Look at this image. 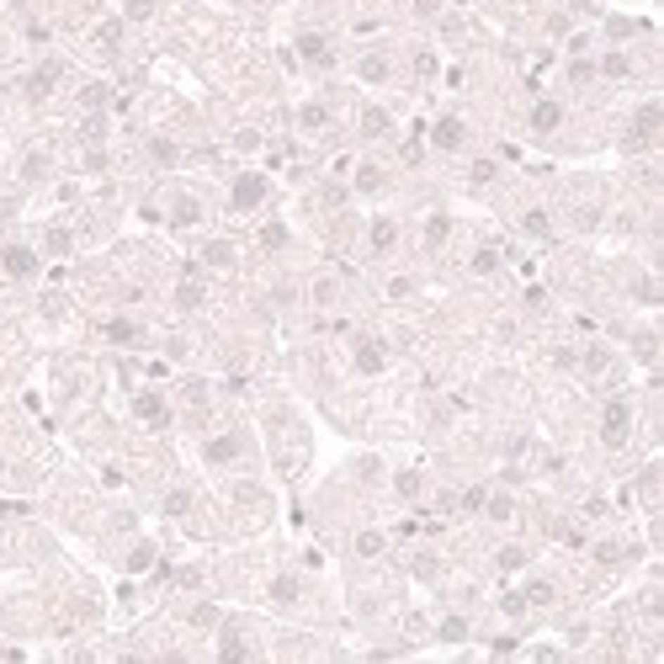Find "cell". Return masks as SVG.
Returning <instances> with one entry per match:
<instances>
[{
	"instance_id": "1",
	"label": "cell",
	"mask_w": 664,
	"mask_h": 664,
	"mask_svg": "<svg viewBox=\"0 0 664 664\" xmlns=\"http://www.w3.org/2000/svg\"><path fill=\"white\" fill-rule=\"evenodd\" d=\"M627 431H632V410L622 404V398H611V404H606V420H601L606 447H622V441H627Z\"/></svg>"
},
{
	"instance_id": "9",
	"label": "cell",
	"mask_w": 664,
	"mask_h": 664,
	"mask_svg": "<svg viewBox=\"0 0 664 664\" xmlns=\"http://www.w3.org/2000/svg\"><path fill=\"white\" fill-rule=\"evenodd\" d=\"M138 420H149V425H165L170 415H165V404H160L155 393H144V398H138Z\"/></svg>"
},
{
	"instance_id": "15",
	"label": "cell",
	"mask_w": 664,
	"mask_h": 664,
	"mask_svg": "<svg viewBox=\"0 0 664 664\" xmlns=\"http://www.w3.org/2000/svg\"><path fill=\"white\" fill-rule=\"evenodd\" d=\"M271 595H277V601H298V585H292V580H277V585H271Z\"/></svg>"
},
{
	"instance_id": "16",
	"label": "cell",
	"mask_w": 664,
	"mask_h": 664,
	"mask_svg": "<svg viewBox=\"0 0 664 664\" xmlns=\"http://www.w3.org/2000/svg\"><path fill=\"white\" fill-rule=\"evenodd\" d=\"M383 74H388L383 59H367V64H362V80H383Z\"/></svg>"
},
{
	"instance_id": "18",
	"label": "cell",
	"mask_w": 664,
	"mask_h": 664,
	"mask_svg": "<svg viewBox=\"0 0 664 664\" xmlns=\"http://www.w3.org/2000/svg\"><path fill=\"white\" fill-rule=\"evenodd\" d=\"M362 128H367V133H383V128H388V117H383V112H367Z\"/></svg>"
},
{
	"instance_id": "3",
	"label": "cell",
	"mask_w": 664,
	"mask_h": 664,
	"mask_svg": "<svg viewBox=\"0 0 664 664\" xmlns=\"http://www.w3.org/2000/svg\"><path fill=\"white\" fill-rule=\"evenodd\" d=\"M261 197H266V176H240L234 192H229V202L240 207V213H250V207H261Z\"/></svg>"
},
{
	"instance_id": "20",
	"label": "cell",
	"mask_w": 664,
	"mask_h": 664,
	"mask_svg": "<svg viewBox=\"0 0 664 664\" xmlns=\"http://www.w3.org/2000/svg\"><path fill=\"white\" fill-rule=\"evenodd\" d=\"M107 335L112 340H133V325H128V319H117V325H107Z\"/></svg>"
},
{
	"instance_id": "21",
	"label": "cell",
	"mask_w": 664,
	"mask_h": 664,
	"mask_svg": "<svg viewBox=\"0 0 664 664\" xmlns=\"http://www.w3.org/2000/svg\"><path fill=\"white\" fill-rule=\"evenodd\" d=\"M398 489H404V495L415 500V495H420V473H404V479H398Z\"/></svg>"
},
{
	"instance_id": "4",
	"label": "cell",
	"mask_w": 664,
	"mask_h": 664,
	"mask_svg": "<svg viewBox=\"0 0 664 664\" xmlns=\"http://www.w3.org/2000/svg\"><path fill=\"white\" fill-rule=\"evenodd\" d=\"M0 266H6V277H32L37 255L27 250V245H6V250H0Z\"/></svg>"
},
{
	"instance_id": "5",
	"label": "cell",
	"mask_w": 664,
	"mask_h": 664,
	"mask_svg": "<svg viewBox=\"0 0 664 664\" xmlns=\"http://www.w3.org/2000/svg\"><path fill=\"white\" fill-rule=\"evenodd\" d=\"M462 138H468V133H462L457 117H441V122H436V144H441V149H462Z\"/></svg>"
},
{
	"instance_id": "10",
	"label": "cell",
	"mask_w": 664,
	"mask_h": 664,
	"mask_svg": "<svg viewBox=\"0 0 664 664\" xmlns=\"http://www.w3.org/2000/svg\"><path fill=\"white\" fill-rule=\"evenodd\" d=\"M298 48H303V53H308V59H319V64H330V48H325V37H303Z\"/></svg>"
},
{
	"instance_id": "17",
	"label": "cell",
	"mask_w": 664,
	"mask_h": 664,
	"mask_svg": "<svg viewBox=\"0 0 664 664\" xmlns=\"http://www.w3.org/2000/svg\"><path fill=\"white\" fill-rule=\"evenodd\" d=\"M356 547H362V553H377V547H383V537H377V531H362V537H356Z\"/></svg>"
},
{
	"instance_id": "22",
	"label": "cell",
	"mask_w": 664,
	"mask_h": 664,
	"mask_svg": "<svg viewBox=\"0 0 664 664\" xmlns=\"http://www.w3.org/2000/svg\"><path fill=\"white\" fill-rule=\"evenodd\" d=\"M473 271H495V250H479V255H473Z\"/></svg>"
},
{
	"instance_id": "11",
	"label": "cell",
	"mask_w": 664,
	"mask_h": 664,
	"mask_svg": "<svg viewBox=\"0 0 664 664\" xmlns=\"http://www.w3.org/2000/svg\"><path fill=\"white\" fill-rule=\"evenodd\" d=\"M372 245H377V250L393 245V223H388V218H383V223H372Z\"/></svg>"
},
{
	"instance_id": "19",
	"label": "cell",
	"mask_w": 664,
	"mask_h": 664,
	"mask_svg": "<svg viewBox=\"0 0 664 664\" xmlns=\"http://www.w3.org/2000/svg\"><path fill=\"white\" fill-rule=\"evenodd\" d=\"M149 11H155V0H133V6H128V16H133V22H144Z\"/></svg>"
},
{
	"instance_id": "12",
	"label": "cell",
	"mask_w": 664,
	"mask_h": 664,
	"mask_svg": "<svg viewBox=\"0 0 664 664\" xmlns=\"http://www.w3.org/2000/svg\"><path fill=\"white\" fill-rule=\"evenodd\" d=\"M207 261H213V266H229L234 250H229V245H207Z\"/></svg>"
},
{
	"instance_id": "7",
	"label": "cell",
	"mask_w": 664,
	"mask_h": 664,
	"mask_svg": "<svg viewBox=\"0 0 664 664\" xmlns=\"http://www.w3.org/2000/svg\"><path fill=\"white\" fill-rule=\"evenodd\" d=\"M356 367H362V372H383V346H377V340H362V346H356Z\"/></svg>"
},
{
	"instance_id": "13",
	"label": "cell",
	"mask_w": 664,
	"mask_h": 664,
	"mask_svg": "<svg viewBox=\"0 0 664 664\" xmlns=\"http://www.w3.org/2000/svg\"><path fill=\"white\" fill-rule=\"evenodd\" d=\"M356 181H362V192H377V186H383V176H377L372 165H362V176H356Z\"/></svg>"
},
{
	"instance_id": "23",
	"label": "cell",
	"mask_w": 664,
	"mask_h": 664,
	"mask_svg": "<svg viewBox=\"0 0 664 664\" xmlns=\"http://www.w3.org/2000/svg\"><path fill=\"white\" fill-rule=\"evenodd\" d=\"M601 70H606V74H627V59H622V53H611V59H606Z\"/></svg>"
},
{
	"instance_id": "2",
	"label": "cell",
	"mask_w": 664,
	"mask_h": 664,
	"mask_svg": "<svg viewBox=\"0 0 664 664\" xmlns=\"http://www.w3.org/2000/svg\"><path fill=\"white\" fill-rule=\"evenodd\" d=\"M653 133H659V101L638 107V117H632V128H627V149H649Z\"/></svg>"
},
{
	"instance_id": "8",
	"label": "cell",
	"mask_w": 664,
	"mask_h": 664,
	"mask_svg": "<svg viewBox=\"0 0 664 664\" xmlns=\"http://www.w3.org/2000/svg\"><path fill=\"white\" fill-rule=\"evenodd\" d=\"M53 80H59V64H43V70L27 80V96H48L53 91Z\"/></svg>"
},
{
	"instance_id": "6",
	"label": "cell",
	"mask_w": 664,
	"mask_h": 664,
	"mask_svg": "<svg viewBox=\"0 0 664 664\" xmlns=\"http://www.w3.org/2000/svg\"><path fill=\"white\" fill-rule=\"evenodd\" d=\"M558 122H564V107H558V101H542V107L531 112V128H537V133H553Z\"/></svg>"
},
{
	"instance_id": "14",
	"label": "cell",
	"mask_w": 664,
	"mask_h": 664,
	"mask_svg": "<svg viewBox=\"0 0 664 664\" xmlns=\"http://www.w3.org/2000/svg\"><path fill=\"white\" fill-rule=\"evenodd\" d=\"M176 303H181V308H192V303H202V287H192V282H186V287L176 292Z\"/></svg>"
}]
</instances>
